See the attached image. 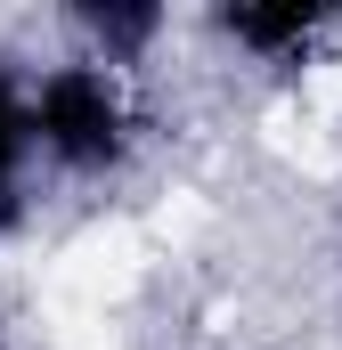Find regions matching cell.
I'll return each instance as SVG.
<instances>
[{
	"instance_id": "7a4b0ae2",
	"label": "cell",
	"mask_w": 342,
	"mask_h": 350,
	"mask_svg": "<svg viewBox=\"0 0 342 350\" xmlns=\"http://www.w3.org/2000/svg\"><path fill=\"white\" fill-rule=\"evenodd\" d=\"M212 25H220V33H228L245 57H261V66H285V57H302V49H310V41L334 25V16H326V8H310V0H269V8H261V0H245V8H220Z\"/></svg>"
},
{
	"instance_id": "6da1fadb",
	"label": "cell",
	"mask_w": 342,
	"mask_h": 350,
	"mask_svg": "<svg viewBox=\"0 0 342 350\" xmlns=\"http://www.w3.org/2000/svg\"><path fill=\"white\" fill-rule=\"evenodd\" d=\"M131 139H139V114L114 66L66 57L33 74V155L41 163H57L66 179H98L131 155Z\"/></svg>"
},
{
	"instance_id": "277c9868",
	"label": "cell",
	"mask_w": 342,
	"mask_h": 350,
	"mask_svg": "<svg viewBox=\"0 0 342 350\" xmlns=\"http://www.w3.org/2000/svg\"><path fill=\"white\" fill-rule=\"evenodd\" d=\"M33 172V74H16V57H0V204Z\"/></svg>"
},
{
	"instance_id": "3957f363",
	"label": "cell",
	"mask_w": 342,
	"mask_h": 350,
	"mask_svg": "<svg viewBox=\"0 0 342 350\" xmlns=\"http://www.w3.org/2000/svg\"><path fill=\"white\" fill-rule=\"evenodd\" d=\"M82 33L98 41V66L122 74V66H139V57L171 33V16L163 8H122V0H106V8H82Z\"/></svg>"
}]
</instances>
